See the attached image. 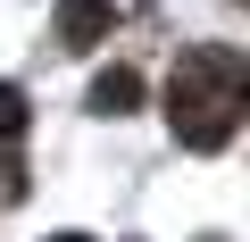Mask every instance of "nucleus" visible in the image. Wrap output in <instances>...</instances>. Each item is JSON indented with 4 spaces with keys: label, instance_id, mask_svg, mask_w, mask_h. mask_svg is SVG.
Returning a JSON list of instances; mask_svg holds the SVG:
<instances>
[{
    "label": "nucleus",
    "instance_id": "nucleus-1",
    "mask_svg": "<svg viewBox=\"0 0 250 242\" xmlns=\"http://www.w3.org/2000/svg\"><path fill=\"white\" fill-rule=\"evenodd\" d=\"M242 100H250V75H242V50L225 42H200L175 59V84H167V117L192 151H225L233 126H242Z\"/></svg>",
    "mask_w": 250,
    "mask_h": 242
},
{
    "label": "nucleus",
    "instance_id": "nucleus-2",
    "mask_svg": "<svg viewBox=\"0 0 250 242\" xmlns=\"http://www.w3.org/2000/svg\"><path fill=\"white\" fill-rule=\"evenodd\" d=\"M108 25H117L108 0H67V9H59V42H67V50H92Z\"/></svg>",
    "mask_w": 250,
    "mask_h": 242
},
{
    "label": "nucleus",
    "instance_id": "nucleus-3",
    "mask_svg": "<svg viewBox=\"0 0 250 242\" xmlns=\"http://www.w3.org/2000/svg\"><path fill=\"white\" fill-rule=\"evenodd\" d=\"M142 100H150V92H142V75H134V67H108V75L92 84V117H134Z\"/></svg>",
    "mask_w": 250,
    "mask_h": 242
},
{
    "label": "nucleus",
    "instance_id": "nucleus-4",
    "mask_svg": "<svg viewBox=\"0 0 250 242\" xmlns=\"http://www.w3.org/2000/svg\"><path fill=\"white\" fill-rule=\"evenodd\" d=\"M25 117H34L25 92H17V84H0V142H17V134H25Z\"/></svg>",
    "mask_w": 250,
    "mask_h": 242
},
{
    "label": "nucleus",
    "instance_id": "nucleus-5",
    "mask_svg": "<svg viewBox=\"0 0 250 242\" xmlns=\"http://www.w3.org/2000/svg\"><path fill=\"white\" fill-rule=\"evenodd\" d=\"M50 242H83V234H50Z\"/></svg>",
    "mask_w": 250,
    "mask_h": 242
}]
</instances>
